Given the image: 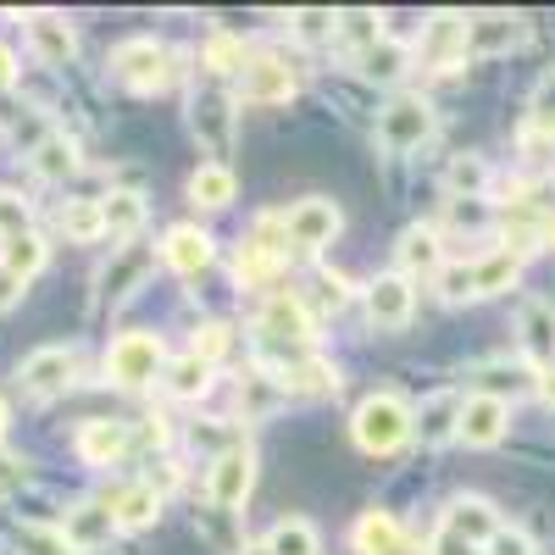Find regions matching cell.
Masks as SVG:
<instances>
[{"label":"cell","instance_id":"obj_24","mask_svg":"<svg viewBox=\"0 0 555 555\" xmlns=\"http://www.w3.org/2000/svg\"><path fill=\"white\" fill-rule=\"evenodd\" d=\"M416 434H423V444H444L461 434V395H428L423 411H416Z\"/></svg>","mask_w":555,"mask_h":555},{"label":"cell","instance_id":"obj_35","mask_svg":"<svg viewBox=\"0 0 555 555\" xmlns=\"http://www.w3.org/2000/svg\"><path fill=\"white\" fill-rule=\"evenodd\" d=\"M267 550H272V555H317L322 539H317V528H311L306 517H284V522H272Z\"/></svg>","mask_w":555,"mask_h":555},{"label":"cell","instance_id":"obj_7","mask_svg":"<svg viewBox=\"0 0 555 555\" xmlns=\"http://www.w3.org/2000/svg\"><path fill=\"white\" fill-rule=\"evenodd\" d=\"M256 489V450L250 444H228L211 467H206V500L217 505V512H234V505H245Z\"/></svg>","mask_w":555,"mask_h":555},{"label":"cell","instance_id":"obj_22","mask_svg":"<svg viewBox=\"0 0 555 555\" xmlns=\"http://www.w3.org/2000/svg\"><path fill=\"white\" fill-rule=\"evenodd\" d=\"M423 56H428L434 67H450V62H461V56H467V17H455V12H439V17L428 23Z\"/></svg>","mask_w":555,"mask_h":555},{"label":"cell","instance_id":"obj_16","mask_svg":"<svg viewBox=\"0 0 555 555\" xmlns=\"http://www.w3.org/2000/svg\"><path fill=\"white\" fill-rule=\"evenodd\" d=\"M73 444H78V455L89 461V467H112V461L128 455L133 434H128V423H117V416H89Z\"/></svg>","mask_w":555,"mask_h":555},{"label":"cell","instance_id":"obj_42","mask_svg":"<svg viewBox=\"0 0 555 555\" xmlns=\"http://www.w3.org/2000/svg\"><path fill=\"white\" fill-rule=\"evenodd\" d=\"M0 234H7V240L28 234V201L12 195V190H0Z\"/></svg>","mask_w":555,"mask_h":555},{"label":"cell","instance_id":"obj_32","mask_svg":"<svg viewBox=\"0 0 555 555\" xmlns=\"http://www.w3.org/2000/svg\"><path fill=\"white\" fill-rule=\"evenodd\" d=\"M284 400H289V389L278 384V373H261V366H256V373L240 378V411L245 416H267V411L284 405Z\"/></svg>","mask_w":555,"mask_h":555},{"label":"cell","instance_id":"obj_25","mask_svg":"<svg viewBox=\"0 0 555 555\" xmlns=\"http://www.w3.org/2000/svg\"><path fill=\"white\" fill-rule=\"evenodd\" d=\"M101 222H106L112 240H133L139 228H145V195L139 190H112L101 201Z\"/></svg>","mask_w":555,"mask_h":555},{"label":"cell","instance_id":"obj_10","mask_svg":"<svg viewBox=\"0 0 555 555\" xmlns=\"http://www.w3.org/2000/svg\"><path fill=\"white\" fill-rule=\"evenodd\" d=\"M23 389L28 395H62L73 378H78V350H67V345H44V350H34L28 361H23Z\"/></svg>","mask_w":555,"mask_h":555},{"label":"cell","instance_id":"obj_41","mask_svg":"<svg viewBox=\"0 0 555 555\" xmlns=\"http://www.w3.org/2000/svg\"><path fill=\"white\" fill-rule=\"evenodd\" d=\"M228 345H234V334H228L222 322H206V328L195 334V356H201L206 366H217V361L228 356Z\"/></svg>","mask_w":555,"mask_h":555},{"label":"cell","instance_id":"obj_17","mask_svg":"<svg viewBox=\"0 0 555 555\" xmlns=\"http://www.w3.org/2000/svg\"><path fill=\"white\" fill-rule=\"evenodd\" d=\"M28 44H34V56L44 67H67L78 56V34H73V23L62 12H34L28 17Z\"/></svg>","mask_w":555,"mask_h":555},{"label":"cell","instance_id":"obj_18","mask_svg":"<svg viewBox=\"0 0 555 555\" xmlns=\"http://www.w3.org/2000/svg\"><path fill=\"white\" fill-rule=\"evenodd\" d=\"M439 528H450L455 539H467V544L489 550V539L500 533V512H494L489 500H478V494H461V500L444 505V522H439Z\"/></svg>","mask_w":555,"mask_h":555},{"label":"cell","instance_id":"obj_30","mask_svg":"<svg viewBox=\"0 0 555 555\" xmlns=\"http://www.w3.org/2000/svg\"><path fill=\"white\" fill-rule=\"evenodd\" d=\"M278 384H284L289 395H334V389H339V373H334L328 361L306 356V361L284 366V373H278Z\"/></svg>","mask_w":555,"mask_h":555},{"label":"cell","instance_id":"obj_8","mask_svg":"<svg viewBox=\"0 0 555 555\" xmlns=\"http://www.w3.org/2000/svg\"><path fill=\"white\" fill-rule=\"evenodd\" d=\"M284 222H289V245L311 256V250H328V245L339 240V228H345V211H339L334 201L311 195V201L289 206V211H284Z\"/></svg>","mask_w":555,"mask_h":555},{"label":"cell","instance_id":"obj_4","mask_svg":"<svg viewBox=\"0 0 555 555\" xmlns=\"http://www.w3.org/2000/svg\"><path fill=\"white\" fill-rule=\"evenodd\" d=\"M112 73H117V83L133 89V95H156V89H167L178 78L172 51L162 39H122L112 51Z\"/></svg>","mask_w":555,"mask_h":555},{"label":"cell","instance_id":"obj_21","mask_svg":"<svg viewBox=\"0 0 555 555\" xmlns=\"http://www.w3.org/2000/svg\"><path fill=\"white\" fill-rule=\"evenodd\" d=\"M162 256H167V267H178V272L195 278V272L211 267V234H201V228H190V222H178V228H167Z\"/></svg>","mask_w":555,"mask_h":555},{"label":"cell","instance_id":"obj_39","mask_svg":"<svg viewBox=\"0 0 555 555\" xmlns=\"http://www.w3.org/2000/svg\"><path fill=\"white\" fill-rule=\"evenodd\" d=\"M17 555H73V544L62 539V528L23 522V528H17Z\"/></svg>","mask_w":555,"mask_h":555},{"label":"cell","instance_id":"obj_47","mask_svg":"<svg viewBox=\"0 0 555 555\" xmlns=\"http://www.w3.org/2000/svg\"><path fill=\"white\" fill-rule=\"evenodd\" d=\"M12 83H17V51L0 44V89H12Z\"/></svg>","mask_w":555,"mask_h":555},{"label":"cell","instance_id":"obj_48","mask_svg":"<svg viewBox=\"0 0 555 555\" xmlns=\"http://www.w3.org/2000/svg\"><path fill=\"white\" fill-rule=\"evenodd\" d=\"M539 395L555 405V366H550V373H539Z\"/></svg>","mask_w":555,"mask_h":555},{"label":"cell","instance_id":"obj_38","mask_svg":"<svg viewBox=\"0 0 555 555\" xmlns=\"http://www.w3.org/2000/svg\"><path fill=\"white\" fill-rule=\"evenodd\" d=\"M0 267L28 284V278L44 267V240L34 234V228H28V234H17V240H7V256H0Z\"/></svg>","mask_w":555,"mask_h":555},{"label":"cell","instance_id":"obj_36","mask_svg":"<svg viewBox=\"0 0 555 555\" xmlns=\"http://www.w3.org/2000/svg\"><path fill=\"white\" fill-rule=\"evenodd\" d=\"M444 183H450L455 201H483V190H489V162H483V156H455L450 172H444Z\"/></svg>","mask_w":555,"mask_h":555},{"label":"cell","instance_id":"obj_29","mask_svg":"<svg viewBox=\"0 0 555 555\" xmlns=\"http://www.w3.org/2000/svg\"><path fill=\"white\" fill-rule=\"evenodd\" d=\"M234 190H240L234 167H222V162H201L195 178H190V201H195V206H211V211L234 201Z\"/></svg>","mask_w":555,"mask_h":555},{"label":"cell","instance_id":"obj_12","mask_svg":"<svg viewBox=\"0 0 555 555\" xmlns=\"http://www.w3.org/2000/svg\"><path fill=\"white\" fill-rule=\"evenodd\" d=\"M505 428H512V405H505V400H494V395H467V400H461V434L455 439L489 450V444L505 439Z\"/></svg>","mask_w":555,"mask_h":555},{"label":"cell","instance_id":"obj_46","mask_svg":"<svg viewBox=\"0 0 555 555\" xmlns=\"http://www.w3.org/2000/svg\"><path fill=\"white\" fill-rule=\"evenodd\" d=\"M23 300V278H12L7 267H0V311H12Z\"/></svg>","mask_w":555,"mask_h":555},{"label":"cell","instance_id":"obj_45","mask_svg":"<svg viewBox=\"0 0 555 555\" xmlns=\"http://www.w3.org/2000/svg\"><path fill=\"white\" fill-rule=\"evenodd\" d=\"M483 555H533V544H528L522 533H505V528H500V533L489 539V550H483Z\"/></svg>","mask_w":555,"mask_h":555},{"label":"cell","instance_id":"obj_1","mask_svg":"<svg viewBox=\"0 0 555 555\" xmlns=\"http://www.w3.org/2000/svg\"><path fill=\"white\" fill-rule=\"evenodd\" d=\"M517 272H522V250H489V256H478V261H455V267H444L439 272V295L450 300V306H461V300H483V295H500V289H512L517 284Z\"/></svg>","mask_w":555,"mask_h":555},{"label":"cell","instance_id":"obj_5","mask_svg":"<svg viewBox=\"0 0 555 555\" xmlns=\"http://www.w3.org/2000/svg\"><path fill=\"white\" fill-rule=\"evenodd\" d=\"M162 373H167V350H162L156 334L133 328V334H117V339H112V350H106V378H112V384L145 389V384H156Z\"/></svg>","mask_w":555,"mask_h":555},{"label":"cell","instance_id":"obj_49","mask_svg":"<svg viewBox=\"0 0 555 555\" xmlns=\"http://www.w3.org/2000/svg\"><path fill=\"white\" fill-rule=\"evenodd\" d=\"M240 555H272V550H267V539H261V544H245Z\"/></svg>","mask_w":555,"mask_h":555},{"label":"cell","instance_id":"obj_11","mask_svg":"<svg viewBox=\"0 0 555 555\" xmlns=\"http://www.w3.org/2000/svg\"><path fill=\"white\" fill-rule=\"evenodd\" d=\"M416 311V289H411V278L400 272H384L366 284V317H373V328H405Z\"/></svg>","mask_w":555,"mask_h":555},{"label":"cell","instance_id":"obj_43","mask_svg":"<svg viewBox=\"0 0 555 555\" xmlns=\"http://www.w3.org/2000/svg\"><path fill=\"white\" fill-rule=\"evenodd\" d=\"M295 34H300V39H311V44H317V39H334V34H339V17L311 7V12H300V17H295Z\"/></svg>","mask_w":555,"mask_h":555},{"label":"cell","instance_id":"obj_40","mask_svg":"<svg viewBox=\"0 0 555 555\" xmlns=\"http://www.w3.org/2000/svg\"><path fill=\"white\" fill-rule=\"evenodd\" d=\"M339 34L356 44V56H361V51H373V44L384 39V28H378L373 12H345V17H339Z\"/></svg>","mask_w":555,"mask_h":555},{"label":"cell","instance_id":"obj_44","mask_svg":"<svg viewBox=\"0 0 555 555\" xmlns=\"http://www.w3.org/2000/svg\"><path fill=\"white\" fill-rule=\"evenodd\" d=\"M428 555H483L478 544H467V539H455L450 528H439L434 533V544H428Z\"/></svg>","mask_w":555,"mask_h":555},{"label":"cell","instance_id":"obj_23","mask_svg":"<svg viewBox=\"0 0 555 555\" xmlns=\"http://www.w3.org/2000/svg\"><path fill=\"white\" fill-rule=\"evenodd\" d=\"M112 517H117V528H151L156 517H162V494L139 478V483H128V489H117L112 500Z\"/></svg>","mask_w":555,"mask_h":555},{"label":"cell","instance_id":"obj_50","mask_svg":"<svg viewBox=\"0 0 555 555\" xmlns=\"http://www.w3.org/2000/svg\"><path fill=\"white\" fill-rule=\"evenodd\" d=\"M7 416H12V411H7V400H0V439H7Z\"/></svg>","mask_w":555,"mask_h":555},{"label":"cell","instance_id":"obj_51","mask_svg":"<svg viewBox=\"0 0 555 555\" xmlns=\"http://www.w3.org/2000/svg\"><path fill=\"white\" fill-rule=\"evenodd\" d=\"M544 240H550V245H555V217H550V228H544Z\"/></svg>","mask_w":555,"mask_h":555},{"label":"cell","instance_id":"obj_20","mask_svg":"<svg viewBox=\"0 0 555 555\" xmlns=\"http://www.w3.org/2000/svg\"><path fill=\"white\" fill-rule=\"evenodd\" d=\"M517 334H522L528 361H539L544 373H550V366H555V306L550 300H528L517 311Z\"/></svg>","mask_w":555,"mask_h":555},{"label":"cell","instance_id":"obj_13","mask_svg":"<svg viewBox=\"0 0 555 555\" xmlns=\"http://www.w3.org/2000/svg\"><path fill=\"white\" fill-rule=\"evenodd\" d=\"M350 544H356V555H423V544H416L389 512H366L350 528Z\"/></svg>","mask_w":555,"mask_h":555},{"label":"cell","instance_id":"obj_14","mask_svg":"<svg viewBox=\"0 0 555 555\" xmlns=\"http://www.w3.org/2000/svg\"><path fill=\"white\" fill-rule=\"evenodd\" d=\"M112 533H117L112 505H95V500L73 505L67 522H62V539L73 544V555H95V550H106V544H112Z\"/></svg>","mask_w":555,"mask_h":555},{"label":"cell","instance_id":"obj_15","mask_svg":"<svg viewBox=\"0 0 555 555\" xmlns=\"http://www.w3.org/2000/svg\"><path fill=\"white\" fill-rule=\"evenodd\" d=\"M528 23L517 12H483V17H467V56H505L512 44H522Z\"/></svg>","mask_w":555,"mask_h":555},{"label":"cell","instance_id":"obj_19","mask_svg":"<svg viewBox=\"0 0 555 555\" xmlns=\"http://www.w3.org/2000/svg\"><path fill=\"white\" fill-rule=\"evenodd\" d=\"M395 261H400V278H423V272H444V240L439 228H405L400 245H395Z\"/></svg>","mask_w":555,"mask_h":555},{"label":"cell","instance_id":"obj_31","mask_svg":"<svg viewBox=\"0 0 555 555\" xmlns=\"http://www.w3.org/2000/svg\"><path fill=\"white\" fill-rule=\"evenodd\" d=\"M195 133L206 139V145L222 156L228 151V139H234V106H228L222 95H206V101H195Z\"/></svg>","mask_w":555,"mask_h":555},{"label":"cell","instance_id":"obj_6","mask_svg":"<svg viewBox=\"0 0 555 555\" xmlns=\"http://www.w3.org/2000/svg\"><path fill=\"white\" fill-rule=\"evenodd\" d=\"M439 117L423 95H395L384 112H378V139H384V151L405 156V151H423L428 139H434Z\"/></svg>","mask_w":555,"mask_h":555},{"label":"cell","instance_id":"obj_33","mask_svg":"<svg viewBox=\"0 0 555 555\" xmlns=\"http://www.w3.org/2000/svg\"><path fill=\"white\" fill-rule=\"evenodd\" d=\"M34 172H39L44 183L73 178V172H78V145H73V139H62V133L39 139V151H34Z\"/></svg>","mask_w":555,"mask_h":555},{"label":"cell","instance_id":"obj_37","mask_svg":"<svg viewBox=\"0 0 555 555\" xmlns=\"http://www.w3.org/2000/svg\"><path fill=\"white\" fill-rule=\"evenodd\" d=\"M56 222H62V234H67V240H78V245H89V240H101V234H106V222H101V201H67V206L56 211Z\"/></svg>","mask_w":555,"mask_h":555},{"label":"cell","instance_id":"obj_9","mask_svg":"<svg viewBox=\"0 0 555 555\" xmlns=\"http://www.w3.org/2000/svg\"><path fill=\"white\" fill-rule=\"evenodd\" d=\"M295 89H300V73H295V62H284V56H256V62L240 73V101H245V106H284Z\"/></svg>","mask_w":555,"mask_h":555},{"label":"cell","instance_id":"obj_34","mask_svg":"<svg viewBox=\"0 0 555 555\" xmlns=\"http://www.w3.org/2000/svg\"><path fill=\"white\" fill-rule=\"evenodd\" d=\"M201 62H206L211 78H240V73L250 67V51H245V39H234V34H211Z\"/></svg>","mask_w":555,"mask_h":555},{"label":"cell","instance_id":"obj_26","mask_svg":"<svg viewBox=\"0 0 555 555\" xmlns=\"http://www.w3.org/2000/svg\"><path fill=\"white\" fill-rule=\"evenodd\" d=\"M145 272H151V250H145V245H128V250L117 256V267H106V272H101V306L122 300V295L139 284V278H145Z\"/></svg>","mask_w":555,"mask_h":555},{"label":"cell","instance_id":"obj_28","mask_svg":"<svg viewBox=\"0 0 555 555\" xmlns=\"http://www.w3.org/2000/svg\"><path fill=\"white\" fill-rule=\"evenodd\" d=\"M162 384H167V395L172 400H201L206 389H211V366L190 350V356H178V361H167V373H162Z\"/></svg>","mask_w":555,"mask_h":555},{"label":"cell","instance_id":"obj_3","mask_svg":"<svg viewBox=\"0 0 555 555\" xmlns=\"http://www.w3.org/2000/svg\"><path fill=\"white\" fill-rule=\"evenodd\" d=\"M256 334H261V350H284V366L306 361V345H311V311L300 295H267L261 317H256Z\"/></svg>","mask_w":555,"mask_h":555},{"label":"cell","instance_id":"obj_27","mask_svg":"<svg viewBox=\"0 0 555 555\" xmlns=\"http://www.w3.org/2000/svg\"><path fill=\"white\" fill-rule=\"evenodd\" d=\"M356 67H361V78H373V83H400L405 67H411V51H405L400 39H378L373 51L356 56Z\"/></svg>","mask_w":555,"mask_h":555},{"label":"cell","instance_id":"obj_2","mask_svg":"<svg viewBox=\"0 0 555 555\" xmlns=\"http://www.w3.org/2000/svg\"><path fill=\"white\" fill-rule=\"evenodd\" d=\"M356 444L366 455H395L411 434H416V411L400 400V395H366L356 405V423H350Z\"/></svg>","mask_w":555,"mask_h":555}]
</instances>
